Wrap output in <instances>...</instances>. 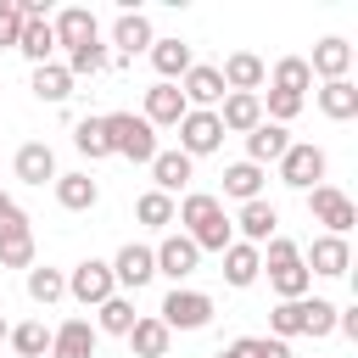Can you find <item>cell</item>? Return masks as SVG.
I'll return each instance as SVG.
<instances>
[{
    "label": "cell",
    "mask_w": 358,
    "mask_h": 358,
    "mask_svg": "<svg viewBox=\"0 0 358 358\" xmlns=\"http://www.w3.org/2000/svg\"><path fill=\"white\" fill-rule=\"evenodd\" d=\"M173 218L185 224V235L196 241V252H224V246L235 241V224L224 218V201L207 196V190H190V196L173 207Z\"/></svg>",
    "instance_id": "obj_1"
},
{
    "label": "cell",
    "mask_w": 358,
    "mask_h": 358,
    "mask_svg": "<svg viewBox=\"0 0 358 358\" xmlns=\"http://www.w3.org/2000/svg\"><path fill=\"white\" fill-rule=\"evenodd\" d=\"M263 246H268V252H263V268H268V285L280 291V302H296V296H308L313 274L302 268V252H296V241L274 235V241H263Z\"/></svg>",
    "instance_id": "obj_2"
},
{
    "label": "cell",
    "mask_w": 358,
    "mask_h": 358,
    "mask_svg": "<svg viewBox=\"0 0 358 358\" xmlns=\"http://www.w3.org/2000/svg\"><path fill=\"white\" fill-rule=\"evenodd\" d=\"M101 129H106L112 157H129V162H151V157H157V129H151L145 117H134V112H106Z\"/></svg>",
    "instance_id": "obj_3"
},
{
    "label": "cell",
    "mask_w": 358,
    "mask_h": 358,
    "mask_svg": "<svg viewBox=\"0 0 358 358\" xmlns=\"http://www.w3.org/2000/svg\"><path fill=\"white\" fill-rule=\"evenodd\" d=\"M157 319H162L168 330H207V324H213V296L173 285V291L162 296V313H157Z\"/></svg>",
    "instance_id": "obj_4"
},
{
    "label": "cell",
    "mask_w": 358,
    "mask_h": 358,
    "mask_svg": "<svg viewBox=\"0 0 358 358\" xmlns=\"http://www.w3.org/2000/svg\"><path fill=\"white\" fill-rule=\"evenodd\" d=\"M308 213H313V224H324V235H341V241H347V229L358 224L352 196H341L336 185H313V190H308Z\"/></svg>",
    "instance_id": "obj_5"
},
{
    "label": "cell",
    "mask_w": 358,
    "mask_h": 358,
    "mask_svg": "<svg viewBox=\"0 0 358 358\" xmlns=\"http://www.w3.org/2000/svg\"><path fill=\"white\" fill-rule=\"evenodd\" d=\"M67 296H73V302H84V308H101L106 296H117L112 263H101V257H84V263L67 274Z\"/></svg>",
    "instance_id": "obj_6"
},
{
    "label": "cell",
    "mask_w": 358,
    "mask_h": 358,
    "mask_svg": "<svg viewBox=\"0 0 358 358\" xmlns=\"http://www.w3.org/2000/svg\"><path fill=\"white\" fill-rule=\"evenodd\" d=\"M280 179H285L291 190H313V185L324 179V151L308 145V140H291L285 157H280Z\"/></svg>",
    "instance_id": "obj_7"
},
{
    "label": "cell",
    "mask_w": 358,
    "mask_h": 358,
    "mask_svg": "<svg viewBox=\"0 0 358 358\" xmlns=\"http://www.w3.org/2000/svg\"><path fill=\"white\" fill-rule=\"evenodd\" d=\"M224 145V123H218V112H185L179 117V151L196 162V157H207V151H218Z\"/></svg>",
    "instance_id": "obj_8"
},
{
    "label": "cell",
    "mask_w": 358,
    "mask_h": 358,
    "mask_svg": "<svg viewBox=\"0 0 358 358\" xmlns=\"http://www.w3.org/2000/svg\"><path fill=\"white\" fill-rule=\"evenodd\" d=\"M151 257H157V274H168L173 285H179V280H190V274H196V263H201V252H196V241H190V235H162V241L151 246Z\"/></svg>",
    "instance_id": "obj_9"
},
{
    "label": "cell",
    "mask_w": 358,
    "mask_h": 358,
    "mask_svg": "<svg viewBox=\"0 0 358 358\" xmlns=\"http://www.w3.org/2000/svg\"><path fill=\"white\" fill-rule=\"evenodd\" d=\"M179 95H185V106H190V112H213V106L224 101V78H218V67L196 62V67L179 78Z\"/></svg>",
    "instance_id": "obj_10"
},
{
    "label": "cell",
    "mask_w": 358,
    "mask_h": 358,
    "mask_svg": "<svg viewBox=\"0 0 358 358\" xmlns=\"http://www.w3.org/2000/svg\"><path fill=\"white\" fill-rule=\"evenodd\" d=\"M0 268H34V229L28 213H11L0 224Z\"/></svg>",
    "instance_id": "obj_11"
},
{
    "label": "cell",
    "mask_w": 358,
    "mask_h": 358,
    "mask_svg": "<svg viewBox=\"0 0 358 358\" xmlns=\"http://www.w3.org/2000/svg\"><path fill=\"white\" fill-rule=\"evenodd\" d=\"M218 78H224V90H229V95H257V84L268 78V67H263V56H252V50H235V56H224Z\"/></svg>",
    "instance_id": "obj_12"
},
{
    "label": "cell",
    "mask_w": 358,
    "mask_h": 358,
    "mask_svg": "<svg viewBox=\"0 0 358 358\" xmlns=\"http://www.w3.org/2000/svg\"><path fill=\"white\" fill-rule=\"evenodd\" d=\"M190 106H185V95H179V84H151L145 90V123L151 129H179V117H185Z\"/></svg>",
    "instance_id": "obj_13"
},
{
    "label": "cell",
    "mask_w": 358,
    "mask_h": 358,
    "mask_svg": "<svg viewBox=\"0 0 358 358\" xmlns=\"http://www.w3.org/2000/svg\"><path fill=\"white\" fill-rule=\"evenodd\" d=\"M17 179L22 185H56V151L45 145V140H28V145H17Z\"/></svg>",
    "instance_id": "obj_14"
},
{
    "label": "cell",
    "mask_w": 358,
    "mask_h": 358,
    "mask_svg": "<svg viewBox=\"0 0 358 358\" xmlns=\"http://www.w3.org/2000/svg\"><path fill=\"white\" fill-rule=\"evenodd\" d=\"M302 268H308V274H330V280H336V274H347V268H352V246H347L341 235H319V241L308 246V263H302Z\"/></svg>",
    "instance_id": "obj_15"
},
{
    "label": "cell",
    "mask_w": 358,
    "mask_h": 358,
    "mask_svg": "<svg viewBox=\"0 0 358 358\" xmlns=\"http://www.w3.org/2000/svg\"><path fill=\"white\" fill-rule=\"evenodd\" d=\"M151 274H157V257H151V246H140V241H129V246L112 257V280L129 285V291H140Z\"/></svg>",
    "instance_id": "obj_16"
},
{
    "label": "cell",
    "mask_w": 358,
    "mask_h": 358,
    "mask_svg": "<svg viewBox=\"0 0 358 358\" xmlns=\"http://www.w3.org/2000/svg\"><path fill=\"white\" fill-rule=\"evenodd\" d=\"M50 358H95V324L90 319H67L50 330Z\"/></svg>",
    "instance_id": "obj_17"
},
{
    "label": "cell",
    "mask_w": 358,
    "mask_h": 358,
    "mask_svg": "<svg viewBox=\"0 0 358 358\" xmlns=\"http://www.w3.org/2000/svg\"><path fill=\"white\" fill-rule=\"evenodd\" d=\"M308 73H319L324 84L347 78V73H352V45H347V39H336V34H330V39H319V45H313V62H308Z\"/></svg>",
    "instance_id": "obj_18"
},
{
    "label": "cell",
    "mask_w": 358,
    "mask_h": 358,
    "mask_svg": "<svg viewBox=\"0 0 358 358\" xmlns=\"http://www.w3.org/2000/svg\"><path fill=\"white\" fill-rule=\"evenodd\" d=\"M274 224H280V213H274V201H241V218H235V229L246 235V246H263V241H274Z\"/></svg>",
    "instance_id": "obj_19"
},
{
    "label": "cell",
    "mask_w": 358,
    "mask_h": 358,
    "mask_svg": "<svg viewBox=\"0 0 358 358\" xmlns=\"http://www.w3.org/2000/svg\"><path fill=\"white\" fill-rule=\"evenodd\" d=\"M50 34H56V45L78 50V45H90V39H95V11H84V6H67V11H56Z\"/></svg>",
    "instance_id": "obj_20"
},
{
    "label": "cell",
    "mask_w": 358,
    "mask_h": 358,
    "mask_svg": "<svg viewBox=\"0 0 358 358\" xmlns=\"http://www.w3.org/2000/svg\"><path fill=\"white\" fill-rule=\"evenodd\" d=\"M112 45H117L123 56H140V50H151V45H157V34H151V17H140V11H123V17L112 22Z\"/></svg>",
    "instance_id": "obj_21"
},
{
    "label": "cell",
    "mask_w": 358,
    "mask_h": 358,
    "mask_svg": "<svg viewBox=\"0 0 358 358\" xmlns=\"http://www.w3.org/2000/svg\"><path fill=\"white\" fill-rule=\"evenodd\" d=\"M218 123H224V134H252V129L263 123V101H257V95H224Z\"/></svg>",
    "instance_id": "obj_22"
},
{
    "label": "cell",
    "mask_w": 358,
    "mask_h": 358,
    "mask_svg": "<svg viewBox=\"0 0 358 358\" xmlns=\"http://www.w3.org/2000/svg\"><path fill=\"white\" fill-rule=\"evenodd\" d=\"M285 145H291V134H285L280 123H268V117H263V123L246 134V162H257V168H263V162H280V157H285Z\"/></svg>",
    "instance_id": "obj_23"
},
{
    "label": "cell",
    "mask_w": 358,
    "mask_h": 358,
    "mask_svg": "<svg viewBox=\"0 0 358 358\" xmlns=\"http://www.w3.org/2000/svg\"><path fill=\"white\" fill-rule=\"evenodd\" d=\"M218 257H224V280H229V285H252V280L263 274V252L246 246V241H229Z\"/></svg>",
    "instance_id": "obj_24"
},
{
    "label": "cell",
    "mask_w": 358,
    "mask_h": 358,
    "mask_svg": "<svg viewBox=\"0 0 358 358\" xmlns=\"http://www.w3.org/2000/svg\"><path fill=\"white\" fill-rule=\"evenodd\" d=\"M151 67L162 73V84H173V78H185V73L196 67V56H190L185 39H157V45H151Z\"/></svg>",
    "instance_id": "obj_25"
},
{
    "label": "cell",
    "mask_w": 358,
    "mask_h": 358,
    "mask_svg": "<svg viewBox=\"0 0 358 358\" xmlns=\"http://www.w3.org/2000/svg\"><path fill=\"white\" fill-rule=\"evenodd\" d=\"M56 201H62L67 213H90V207L101 201V185H95L90 173H56Z\"/></svg>",
    "instance_id": "obj_26"
},
{
    "label": "cell",
    "mask_w": 358,
    "mask_h": 358,
    "mask_svg": "<svg viewBox=\"0 0 358 358\" xmlns=\"http://www.w3.org/2000/svg\"><path fill=\"white\" fill-rule=\"evenodd\" d=\"M17 50H22L34 67H45V62H50V50H56L50 17H28V22H22V34H17Z\"/></svg>",
    "instance_id": "obj_27"
},
{
    "label": "cell",
    "mask_w": 358,
    "mask_h": 358,
    "mask_svg": "<svg viewBox=\"0 0 358 358\" xmlns=\"http://www.w3.org/2000/svg\"><path fill=\"white\" fill-rule=\"evenodd\" d=\"M151 179H157L162 196L185 190V185H190V157H185V151H157V157H151Z\"/></svg>",
    "instance_id": "obj_28"
},
{
    "label": "cell",
    "mask_w": 358,
    "mask_h": 358,
    "mask_svg": "<svg viewBox=\"0 0 358 358\" xmlns=\"http://www.w3.org/2000/svg\"><path fill=\"white\" fill-rule=\"evenodd\" d=\"M168 324L162 319H134V330H129V347H134V358H168Z\"/></svg>",
    "instance_id": "obj_29"
},
{
    "label": "cell",
    "mask_w": 358,
    "mask_h": 358,
    "mask_svg": "<svg viewBox=\"0 0 358 358\" xmlns=\"http://www.w3.org/2000/svg\"><path fill=\"white\" fill-rule=\"evenodd\" d=\"M319 112H324V117H336V123L358 117V90H352V78H336V84H324V90H319Z\"/></svg>",
    "instance_id": "obj_30"
},
{
    "label": "cell",
    "mask_w": 358,
    "mask_h": 358,
    "mask_svg": "<svg viewBox=\"0 0 358 358\" xmlns=\"http://www.w3.org/2000/svg\"><path fill=\"white\" fill-rule=\"evenodd\" d=\"M34 95H39V101H50V106H56V101H67V95H73V73H67L62 62L34 67Z\"/></svg>",
    "instance_id": "obj_31"
},
{
    "label": "cell",
    "mask_w": 358,
    "mask_h": 358,
    "mask_svg": "<svg viewBox=\"0 0 358 358\" xmlns=\"http://www.w3.org/2000/svg\"><path fill=\"white\" fill-rule=\"evenodd\" d=\"M224 196H235V201H257V196H263V168H257V162H235V168H224Z\"/></svg>",
    "instance_id": "obj_32"
},
{
    "label": "cell",
    "mask_w": 358,
    "mask_h": 358,
    "mask_svg": "<svg viewBox=\"0 0 358 358\" xmlns=\"http://www.w3.org/2000/svg\"><path fill=\"white\" fill-rule=\"evenodd\" d=\"M134 319H140V313H134V302H129V296H106V302L95 308V330H106V336H129V330H134Z\"/></svg>",
    "instance_id": "obj_33"
},
{
    "label": "cell",
    "mask_w": 358,
    "mask_h": 358,
    "mask_svg": "<svg viewBox=\"0 0 358 358\" xmlns=\"http://www.w3.org/2000/svg\"><path fill=\"white\" fill-rule=\"evenodd\" d=\"M62 67H67L73 78H84V73L95 78V73H106V67H112V56H106V45H101V39H90V45H78V50H67V62H62Z\"/></svg>",
    "instance_id": "obj_34"
},
{
    "label": "cell",
    "mask_w": 358,
    "mask_h": 358,
    "mask_svg": "<svg viewBox=\"0 0 358 358\" xmlns=\"http://www.w3.org/2000/svg\"><path fill=\"white\" fill-rule=\"evenodd\" d=\"M28 296H34L39 308L62 302V296H67V274H62V268H28Z\"/></svg>",
    "instance_id": "obj_35"
},
{
    "label": "cell",
    "mask_w": 358,
    "mask_h": 358,
    "mask_svg": "<svg viewBox=\"0 0 358 358\" xmlns=\"http://www.w3.org/2000/svg\"><path fill=\"white\" fill-rule=\"evenodd\" d=\"M134 218H140L145 229H168V224H173V196H162V190H145V196L134 201Z\"/></svg>",
    "instance_id": "obj_36"
},
{
    "label": "cell",
    "mask_w": 358,
    "mask_h": 358,
    "mask_svg": "<svg viewBox=\"0 0 358 358\" xmlns=\"http://www.w3.org/2000/svg\"><path fill=\"white\" fill-rule=\"evenodd\" d=\"M6 341H11L22 358H45V352H50V330H45L39 319H28V324H11V336H6Z\"/></svg>",
    "instance_id": "obj_37"
},
{
    "label": "cell",
    "mask_w": 358,
    "mask_h": 358,
    "mask_svg": "<svg viewBox=\"0 0 358 358\" xmlns=\"http://www.w3.org/2000/svg\"><path fill=\"white\" fill-rule=\"evenodd\" d=\"M308 84H313V73H308L302 56H280V62H274V84H268V90H291V95H302Z\"/></svg>",
    "instance_id": "obj_38"
},
{
    "label": "cell",
    "mask_w": 358,
    "mask_h": 358,
    "mask_svg": "<svg viewBox=\"0 0 358 358\" xmlns=\"http://www.w3.org/2000/svg\"><path fill=\"white\" fill-rule=\"evenodd\" d=\"M73 145L90 157V162H101V157H112V145H106V129H101V117H78V129H73Z\"/></svg>",
    "instance_id": "obj_39"
},
{
    "label": "cell",
    "mask_w": 358,
    "mask_h": 358,
    "mask_svg": "<svg viewBox=\"0 0 358 358\" xmlns=\"http://www.w3.org/2000/svg\"><path fill=\"white\" fill-rule=\"evenodd\" d=\"M330 330H336V302L302 296V336H330Z\"/></svg>",
    "instance_id": "obj_40"
},
{
    "label": "cell",
    "mask_w": 358,
    "mask_h": 358,
    "mask_svg": "<svg viewBox=\"0 0 358 358\" xmlns=\"http://www.w3.org/2000/svg\"><path fill=\"white\" fill-rule=\"evenodd\" d=\"M229 352L235 358H291V347L274 336H241V341H229Z\"/></svg>",
    "instance_id": "obj_41"
},
{
    "label": "cell",
    "mask_w": 358,
    "mask_h": 358,
    "mask_svg": "<svg viewBox=\"0 0 358 358\" xmlns=\"http://www.w3.org/2000/svg\"><path fill=\"white\" fill-rule=\"evenodd\" d=\"M268 330H274V341L302 336V296H296V302H280V308L268 313Z\"/></svg>",
    "instance_id": "obj_42"
},
{
    "label": "cell",
    "mask_w": 358,
    "mask_h": 358,
    "mask_svg": "<svg viewBox=\"0 0 358 358\" xmlns=\"http://www.w3.org/2000/svg\"><path fill=\"white\" fill-rule=\"evenodd\" d=\"M302 101H308V95H291V90H268V106H263V117L285 129V123H291V117L302 112Z\"/></svg>",
    "instance_id": "obj_43"
},
{
    "label": "cell",
    "mask_w": 358,
    "mask_h": 358,
    "mask_svg": "<svg viewBox=\"0 0 358 358\" xmlns=\"http://www.w3.org/2000/svg\"><path fill=\"white\" fill-rule=\"evenodd\" d=\"M17 34H22V17L11 0H0V45H17Z\"/></svg>",
    "instance_id": "obj_44"
},
{
    "label": "cell",
    "mask_w": 358,
    "mask_h": 358,
    "mask_svg": "<svg viewBox=\"0 0 358 358\" xmlns=\"http://www.w3.org/2000/svg\"><path fill=\"white\" fill-rule=\"evenodd\" d=\"M336 330L358 341V308H336Z\"/></svg>",
    "instance_id": "obj_45"
},
{
    "label": "cell",
    "mask_w": 358,
    "mask_h": 358,
    "mask_svg": "<svg viewBox=\"0 0 358 358\" xmlns=\"http://www.w3.org/2000/svg\"><path fill=\"white\" fill-rule=\"evenodd\" d=\"M11 213H22V207H17V201H11V196H6V190H0V224H6V218H11Z\"/></svg>",
    "instance_id": "obj_46"
},
{
    "label": "cell",
    "mask_w": 358,
    "mask_h": 358,
    "mask_svg": "<svg viewBox=\"0 0 358 358\" xmlns=\"http://www.w3.org/2000/svg\"><path fill=\"white\" fill-rule=\"evenodd\" d=\"M6 336H11V324H6V319H0V341H6Z\"/></svg>",
    "instance_id": "obj_47"
},
{
    "label": "cell",
    "mask_w": 358,
    "mask_h": 358,
    "mask_svg": "<svg viewBox=\"0 0 358 358\" xmlns=\"http://www.w3.org/2000/svg\"><path fill=\"white\" fill-rule=\"evenodd\" d=\"M213 358H235V352H229V347H224V352H213Z\"/></svg>",
    "instance_id": "obj_48"
}]
</instances>
